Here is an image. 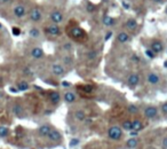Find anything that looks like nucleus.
I'll return each instance as SVG.
<instances>
[{
    "instance_id": "1",
    "label": "nucleus",
    "mask_w": 167,
    "mask_h": 149,
    "mask_svg": "<svg viewBox=\"0 0 167 149\" xmlns=\"http://www.w3.org/2000/svg\"><path fill=\"white\" fill-rule=\"evenodd\" d=\"M108 136H109L111 140H113V141L120 140L121 136H123V130H121V127L117 126V125L110 126L109 130H108Z\"/></svg>"
},
{
    "instance_id": "2",
    "label": "nucleus",
    "mask_w": 167,
    "mask_h": 149,
    "mask_svg": "<svg viewBox=\"0 0 167 149\" xmlns=\"http://www.w3.org/2000/svg\"><path fill=\"white\" fill-rule=\"evenodd\" d=\"M71 36H72L74 39H77V40H85V39H87V33L84 31V30L79 28V27H74L71 29Z\"/></svg>"
},
{
    "instance_id": "3",
    "label": "nucleus",
    "mask_w": 167,
    "mask_h": 149,
    "mask_svg": "<svg viewBox=\"0 0 167 149\" xmlns=\"http://www.w3.org/2000/svg\"><path fill=\"white\" fill-rule=\"evenodd\" d=\"M46 33L53 37H58L62 35V30H61V27H58L57 24H51V25L46 27Z\"/></svg>"
},
{
    "instance_id": "4",
    "label": "nucleus",
    "mask_w": 167,
    "mask_h": 149,
    "mask_svg": "<svg viewBox=\"0 0 167 149\" xmlns=\"http://www.w3.org/2000/svg\"><path fill=\"white\" fill-rule=\"evenodd\" d=\"M158 115V108L156 105H148L144 108V116L148 119H153Z\"/></svg>"
},
{
    "instance_id": "5",
    "label": "nucleus",
    "mask_w": 167,
    "mask_h": 149,
    "mask_svg": "<svg viewBox=\"0 0 167 149\" xmlns=\"http://www.w3.org/2000/svg\"><path fill=\"white\" fill-rule=\"evenodd\" d=\"M49 18H51V21L53 22V24H60V23L63 22V20H64V15L62 14L60 10H54V12H51V15H49Z\"/></svg>"
},
{
    "instance_id": "6",
    "label": "nucleus",
    "mask_w": 167,
    "mask_h": 149,
    "mask_svg": "<svg viewBox=\"0 0 167 149\" xmlns=\"http://www.w3.org/2000/svg\"><path fill=\"white\" fill-rule=\"evenodd\" d=\"M150 49L157 55V54H159V53H161L164 51V44L160 40H157V39L152 40L151 44H150Z\"/></svg>"
},
{
    "instance_id": "7",
    "label": "nucleus",
    "mask_w": 167,
    "mask_h": 149,
    "mask_svg": "<svg viewBox=\"0 0 167 149\" xmlns=\"http://www.w3.org/2000/svg\"><path fill=\"white\" fill-rule=\"evenodd\" d=\"M29 17L30 20L32 21V22H39L41 18H43V14H41V10L39 9V8H32L31 9V12H30L29 14Z\"/></svg>"
},
{
    "instance_id": "8",
    "label": "nucleus",
    "mask_w": 167,
    "mask_h": 149,
    "mask_svg": "<svg viewBox=\"0 0 167 149\" xmlns=\"http://www.w3.org/2000/svg\"><path fill=\"white\" fill-rule=\"evenodd\" d=\"M127 84H128V86L132 87V89L136 87L138 84H140V76L138 74H135V72L131 74L128 76V78H127Z\"/></svg>"
},
{
    "instance_id": "9",
    "label": "nucleus",
    "mask_w": 167,
    "mask_h": 149,
    "mask_svg": "<svg viewBox=\"0 0 167 149\" xmlns=\"http://www.w3.org/2000/svg\"><path fill=\"white\" fill-rule=\"evenodd\" d=\"M51 72L55 76H57V77H63L65 74V69L61 63H55L51 67Z\"/></svg>"
},
{
    "instance_id": "10",
    "label": "nucleus",
    "mask_w": 167,
    "mask_h": 149,
    "mask_svg": "<svg viewBox=\"0 0 167 149\" xmlns=\"http://www.w3.org/2000/svg\"><path fill=\"white\" fill-rule=\"evenodd\" d=\"M47 138H48V140L51 142H58L62 140V134H61L60 131L55 130V128H53L51 132H49V134H48Z\"/></svg>"
},
{
    "instance_id": "11",
    "label": "nucleus",
    "mask_w": 167,
    "mask_h": 149,
    "mask_svg": "<svg viewBox=\"0 0 167 149\" xmlns=\"http://www.w3.org/2000/svg\"><path fill=\"white\" fill-rule=\"evenodd\" d=\"M51 130H53V127L49 124H44V125H41V126L38 128V134L40 136H43V138H47Z\"/></svg>"
},
{
    "instance_id": "12",
    "label": "nucleus",
    "mask_w": 167,
    "mask_h": 149,
    "mask_svg": "<svg viewBox=\"0 0 167 149\" xmlns=\"http://www.w3.org/2000/svg\"><path fill=\"white\" fill-rule=\"evenodd\" d=\"M146 82L150 85H157L160 82V77L156 72H150L146 76Z\"/></svg>"
},
{
    "instance_id": "13",
    "label": "nucleus",
    "mask_w": 167,
    "mask_h": 149,
    "mask_svg": "<svg viewBox=\"0 0 167 149\" xmlns=\"http://www.w3.org/2000/svg\"><path fill=\"white\" fill-rule=\"evenodd\" d=\"M25 14H26V9L23 5H17L14 7V15L17 18H22Z\"/></svg>"
},
{
    "instance_id": "14",
    "label": "nucleus",
    "mask_w": 167,
    "mask_h": 149,
    "mask_svg": "<svg viewBox=\"0 0 167 149\" xmlns=\"http://www.w3.org/2000/svg\"><path fill=\"white\" fill-rule=\"evenodd\" d=\"M48 99H49L51 103L58 104L60 101H61V95H60V93L56 92V91H51V92H49V94H48Z\"/></svg>"
},
{
    "instance_id": "15",
    "label": "nucleus",
    "mask_w": 167,
    "mask_h": 149,
    "mask_svg": "<svg viewBox=\"0 0 167 149\" xmlns=\"http://www.w3.org/2000/svg\"><path fill=\"white\" fill-rule=\"evenodd\" d=\"M102 23H103V25L104 27H113L115 25V23H116V20L112 17V16H110V15H104L103 17H102Z\"/></svg>"
},
{
    "instance_id": "16",
    "label": "nucleus",
    "mask_w": 167,
    "mask_h": 149,
    "mask_svg": "<svg viewBox=\"0 0 167 149\" xmlns=\"http://www.w3.org/2000/svg\"><path fill=\"white\" fill-rule=\"evenodd\" d=\"M117 40H118V43H120V44H126V43L129 40V35H128L127 32H125V31H120V32H118V35H117Z\"/></svg>"
},
{
    "instance_id": "17",
    "label": "nucleus",
    "mask_w": 167,
    "mask_h": 149,
    "mask_svg": "<svg viewBox=\"0 0 167 149\" xmlns=\"http://www.w3.org/2000/svg\"><path fill=\"white\" fill-rule=\"evenodd\" d=\"M45 53L43 51V48H40V47H35V48H32V51H31V56L33 58V59H41V58H44Z\"/></svg>"
},
{
    "instance_id": "18",
    "label": "nucleus",
    "mask_w": 167,
    "mask_h": 149,
    "mask_svg": "<svg viewBox=\"0 0 167 149\" xmlns=\"http://www.w3.org/2000/svg\"><path fill=\"white\" fill-rule=\"evenodd\" d=\"M125 25H126V28L129 30V31H135L138 27L136 20H135V18H133V17L128 18V20L126 21V24H125Z\"/></svg>"
},
{
    "instance_id": "19",
    "label": "nucleus",
    "mask_w": 167,
    "mask_h": 149,
    "mask_svg": "<svg viewBox=\"0 0 167 149\" xmlns=\"http://www.w3.org/2000/svg\"><path fill=\"white\" fill-rule=\"evenodd\" d=\"M143 123L140 120V119H134L132 120V130L133 131H136V132H140L141 130H143Z\"/></svg>"
},
{
    "instance_id": "20",
    "label": "nucleus",
    "mask_w": 167,
    "mask_h": 149,
    "mask_svg": "<svg viewBox=\"0 0 167 149\" xmlns=\"http://www.w3.org/2000/svg\"><path fill=\"white\" fill-rule=\"evenodd\" d=\"M63 100L66 103H73L77 99H76V94L73 92H65L64 95H63Z\"/></svg>"
},
{
    "instance_id": "21",
    "label": "nucleus",
    "mask_w": 167,
    "mask_h": 149,
    "mask_svg": "<svg viewBox=\"0 0 167 149\" xmlns=\"http://www.w3.org/2000/svg\"><path fill=\"white\" fill-rule=\"evenodd\" d=\"M73 117L77 119V120H79V122H84L86 119V112L84 111L82 109H78V110L74 111Z\"/></svg>"
},
{
    "instance_id": "22",
    "label": "nucleus",
    "mask_w": 167,
    "mask_h": 149,
    "mask_svg": "<svg viewBox=\"0 0 167 149\" xmlns=\"http://www.w3.org/2000/svg\"><path fill=\"white\" fill-rule=\"evenodd\" d=\"M16 89H17V91H20V92L28 91V89H29V84L25 82V80H21V82L17 83V85H16Z\"/></svg>"
},
{
    "instance_id": "23",
    "label": "nucleus",
    "mask_w": 167,
    "mask_h": 149,
    "mask_svg": "<svg viewBox=\"0 0 167 149\" xmlns=\"http://www.w3.org/2000/svg\"><path fill=\"white\" fill-rule=\"evenodd\" d=\"M138 145V140L136 139V138H131L129 140H127V142H126V146H127V148L129 149H134L136 148Z\"/></svg>"
},
{
    "instance_id": "24",
    "label": "nucleus",
    "mask_w": 167,
    "mask_h": 149,
    "mask_svg": "<svg viewBox=\"0 0 167 149\" xmlns=\"http://www.w3.org/2000/svg\"><path fill=\"white\" fill-rule=\"evenodd\" d=\"M124 131H132V120H124L123 124H121Z\"/></svg>"
},
{
    "instance_id": "25",
    "label": "nucleus",
    "mask_w": 167,
    "mask_h": 149,
    "mask_svg": "<svg viewBox=\"0 0 167 149\" xmlns=\"http://www.w3.org/2000/svg\"><path fill=\"white\" fill-rule=\"evenodd\" d=\"M8 134H9V128L7 126L1 125L0 126V138H6Z\"/></svg>"
},
{
    "instance_id": "26",
    "label": "nucleus",
    "mask_w": 167,
    "mask_h": 149,
    "mask_svg": "<svg viewBox=\"0 0 167 149\" xmlns=\"http://www.w3.org/2000/svg\"><path fill=\"white\" fill-rule=\"evenodd\" d=\"M29 35L31 38H39L40 37V31L37 29V28H32V29L29 31Z\"/></svg>"
},
{
    "instance_id": "27",
    "label": "nucleus",
    "mask_w": 167,
    "mask_h": 149,
    "mask_svg": "<svg viewBox=\"0 0 167 149\" xmlns=\"http://www.w3.org/2000/svg\"><path fill=\"white\" fill-rule=\"evenodd\" d=\"M128 112L132 115H136V114H138V108L135 104H129L128 105Z\"/></svg>"
},
{
    "instance_id": "28",
    "label": "nucleus",
    "mask_w": 167,
    "mask_h": 149,
    "mask_svg": "<svg viewBox=\"0 0 167 149\" xmlns=\"http://www.w3.org/2000/svg\"><path fill=\"white\" fill-rule=\"evenodd\" d=\"M13 110H14L15 115H17V116H21V115H22V112H23L22 107H21L20 104H15L14 108H13Z\"/></svg>"
},
{
    "instance_id": "29",
    "label": "nucleus",
    "mask_w": 167,
    "mask_h": 149,
    "mask_svg": "<svg viewBox=\"0 0 167 149\" xmlns=\"http://www.w3.org/2000/svg\"><path fill=\"white\" fill-rule=\"evenodd\" d=\"M97 54L99 53L96 52V51H90V52H87L86 53V58L88 60H94L96 56H97Z\"/></svg>"
},
{
    "instance_id": "30",
    "label": "nucleus",
    "mask_w": 167,
    "mask_h": 149,
    "mask_svg": "<svg viewBox=\"0 0 167 149\" xmlns=\"http://www.w3.org/2000/svg\"><path fill=\"white\" fill-rule=\"evenodd\" d=\"M63 63H65V64H72L73 63V59L70 56V55H65L64 58H63Z\"/></svg>"
},
{
    "instance_id": "31",
    "label": "nucleus",
    "mask_w": 167,
    "mask_h": 149,
    "mask_svg": "<svg viewBox=\"0 0 167 149\" xmlns=\"http://www.w3.org/2000/svg\"><path fill=\"white\" fill-rule=\"evenodd\" d=\"M145 55H146V58H149V59H154V58H156V54H154L151 49H146V51H145Z\"/></svg>"
},
{
    "instance_id": "32",
    "label": "nucleus",
    "mask_w": 167,
    "mask_h": 149,
    "mask_svg": "<svg viewBox=\"0 0 167 149\" xmlns=\"http://www.w3.org/2000/svg\"><path fill=\"white\" fill-rule=\"evenodd\" d=\"M160 110H161V112H163L165 116H167V101L161 104V107H160Z\"/></svg>"
},
{
    "instance_id": "33",
    "label": "nucleus",
    "mask_w": 167,
    "mask_h": 149,
    "mask_svg": "<svg viewBox=\"0 0 167 149\" xmlns=\"http://www.w3.org/2000/svg\"><path fill=\"white\" fill-rule=\"evenodd\" d=\"M63 48H64L65 51H68V52H70V51L72 49V44H71V43H65V44L63 45Z\"/></svg>"
},
{
    "instance_id": "34",
    "label": "nucleus",
    "mask_w": 167,
    "mask_h": 149,
    "mask_svg": "<svg viewBox=\"0 0 167 149\" xmlns=\"http://www.w3.org/2000/svg\"><path fill=\"white\" fill-rule=\"evenodd\" d=\"M121 5H123V7L125 8V9H127V10L131 9V5H129L126 0H121Z\"/></svg>"
},
{
    "instance_id": "35",
    "label": "nucleus",
    "mask_w": 167,
    "mask_h": 149,
    "mask_svg": "<svg viewBox=\"0 0 167 149\" xmlns=\"http://www.w3.org/2000/svg\"><path fill=\"white\" fill-rule=\"evenodd\" d=\"M78 143H79V140H78V139H72L71 142H70V146H71V147H74V146H77Z\"/></svg>"
},
{
    "instance_id": "36",
    "label": "nucleus",
    "mask_w": 167,
    "mask_h": 149,
    "mask_svg": "<svg viewBox=\"0 0 167 149\" xmlns=\"http://www.w3.org/2000/svg\"><path fill=\"white\" fill-rule=\"evenodd\" d=\"M13 33H14V36H18L20 33H21V30L18 29V28H13Z\"/></svg>"
},
{
    "instance_id": "37",
    "label": "nucleus",
    "mask_w": 167,
    "mask_h": 149,
    "mask_svg": "<svg viewBox=\"0 0 167 149\" xmlns=\"http://www.w3.org/2000/svg\"><path fill=\"white\" fill-rule=\"evenodd\" d=\"M161 145H163V148L167 149V136H165V138L163 139V142H161Z\"/></svg>"
},
{
    "instance_id": "38",
    "label": "nucleus",
    "mask_w": 167,
    "mask_h": 149,
    "mask_svg": "<svg viewBox=\"0 0 167 149\" xmlns=\"http://www.w3.org/2000/svg\"><path fill=\"white\" fill-rule=\"evenodd\" d=\"M129 132H131V136L132 138H135V136H136V135H138V132H136V131H133V130H132V131H129Z\"/></svg>"
},
{
    "instance_id": "39",
    "label": "nucleus",
    "mask_w": 167,
    "mask_h": 149,
    "mask_svg": "<svg viewBox=\"0 0 167 149\" xmlns=\"http://www.w3.org/2000/svg\"><path fill=\"white\" fill-rule=\"evenodd\" d=\"M111 36H112V32H108L107 33V36H105V38H104V40L107 41V40H109L110 38H111Z\"/></svg>"
},
{
    "instance_id": "40",
    "label": "nucleus",
    "mask_w": 167,
    "mask_h": 149,
    "mask_svg": "<svg viewBox=\"0 0 167 149\" xmlns=\"http://www.w3.org/2000/svg\"><path fill=\"white\" fill-rule=\"evenodd\" d=\"M12 0H0V4L1 5H5V4H9Z\"/></svg>"
},
{
    "instance_id": "41",
    "label": "nucleus",
    "mask_w": 167,
    "mask_h": 149,
    "mask_svg": "<svg viewBox=\"0 0 167 149\" xmlns=\"http://www.w3.org/2000/svg\"><path fill=\"white\" fill-rule=\"evenodd\" d=\"M153 4H156V5H159V4H161L164 0H151Z\"/></svg>"
},
{
    "instance_id": "42",
    "label": "nucleus",
    "mask_w": 167,
    "mask_h": 149,
    "mask_svg": "<svg viewBox=\"0 0 167 149\" xmlns=\"http://www.w3.org/2000/svg\"><path fill=\"white\" fill-rule=\"evenodd\" d=\"M10 91H12V92H13V93H16V92H18V91H17V89H15V87H10Z\"/></svg>"
},
{
    "instance_id": "43",
    "label": "nucleus",
    "mask_w": 167,
    "mask_h": 149,
    "mask_svg": "<svg viewBox=\"0 0 167 149\" xmlns=\"http://www.w3.org/2000/svg\"><path fill=\"white\" fill-rule=\"evenodd\" d=\"M62 85H63V86H65V87H66V86H70V83L63 82V83H62Z\"/></svg>"
},
{
    "instance_id": "44",
    "label": "nucleus",
    "mask_w": 167,
    "mask_h": 149,
    "mask_svg": "<svg viewBox=\"0 0 167 149\" xmlns=\"http://www.w3.org/2000/svg\"><path fill=\"white\" fill-rule=\"evenodd\" d=\"M24 71H25V72H24L25 74H30V70H29V69H25Z\"/></svg>"
},
{
    "instance_id": "45",
    "label": "nucleus",
    "mask_w": 167,
    "mask_h": 149,
    "mask_svg": "<svg viewBox=\"0 0 167 149\" xmlns=\"http://www.w3.org/2000/svg\"><path fill=\"white\" fill-rule=\"evenodd\" d=\"M2 97V92H1V89H0V97Z\"/></svg>"
},
{
    "instance_id": "46",
    "label": "nucleus",
    "mask_w": 167,
    "mask_h": 149,
    "mask_svg": "<svg viewBox=\"0 0 167 149\" xmlns=\"http://www.w3.org/2000/svg\"><path fill=\"white\" fill-rule=\"evenodd\" d=\"M0 29H2V24L1 23H0Z\"/></svg>"
},
{
    "instance_id": "47",
    "label": "nucleus",
    "mask_w": 167,
    "mask_h": 149,
    "mask_svg": "<svg viewBox=\"0 0 167 149\" xmlns=\"http://www.w3.org/2000/svg\"><path fill=\"white\" fill-rule=\"evenodd\" d=\"M165 67L167 68V61H166V62H165Z\"/></svg>"
},
{
    "instance_id": "48",
    "label": "nucleus",
    "mask_w": 167,
    "mask_h": 149,
    "mask_svg": "<svg viewBox=\"0 0 167 149\" xmlns=\"http://www.w3.org/2000/svg\"><path fill=\"white\" fill-rule=\"evenodd\" d=\"M166 13H167V6H166Z\"/></svg>"
},
{
    "instance_id": "49",
    "label": "nucleus",
    "mask_w": 167,
    "mask_h": 149,
    "mask_svg": "<svg viewBox=\"0 0 167 149\" xmlns=\"http://www.w3.org/2000/svg\"><path fill=\"white\" fill-rule=\"evenodd\" d=\"M88 149H92V148H88Z\"/></svg>"
}]
</instances>
